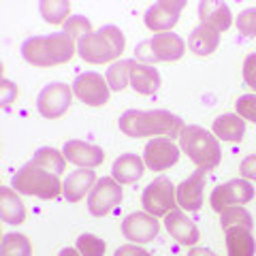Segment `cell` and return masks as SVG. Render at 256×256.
Segmentation results:
<instances>
[{
	"mask_svg": "<svg viewBox=\"0 0 256 256\" xmlns=\"http://www.w3.org/2000/svg\"><path fill=\"white\" fill-rule=\"evenodd\" d=\"M124 52V34L118 26H102L77 41V54L90 64H107Z\"/></svg>",
	"mask_w": 256,
	"mask_h": 256,
	"instance_id": "3",
	"label": "cell"
},
{
	"mask_svg": "<svg viewBox=\"0 0 256 256\" xmlns=\"http://www.w3.org/2000/svg\"><path fill=\"white\" fill-rule=\"evenodd\" d=\"M73 94L88 107H102L109 100V84L98 73H82L73 84Z\"/></svg>",
	"mask_w": 256,
	"mask_h": 256,
	"instance_id": "11",
	"label": "cell"
},
{
	"mask_svg": "<svg viewBox=\"0 0 256 256\" xmlns=\"http://www.w3.org/2000/svg\"><path fill=\"white\" fill-rule=\"evenodd\" d=\"M0 256H32L30 239L22 233H9L2 237Z\"/></svg>",
	"mask_w": 256,
	"mask_h": 256,
	"instance_id": "29",
	"label": "cell"
},
{
	"mask_svg": "<svg viewBox=\"0 0 256 256\" xmlns=\"http://www.w3.org/2000/svg\"><path fill=\"white\" fill-rule=\"evenodd\" d=\"M180 148L196 164L198 171H210L220 164V143L201 126H184L180 132Z\"/></svg>",
	"mask_w": 256,
	"mask_h": 256,
	"instance_id": "4",
	"label": "cell"
},
{
	"mask_svg": "<svg viewBox=\"0 0 256 256\" xmlns=\"http://www.w3.org/2000/svg\"><path fill=\"white\" fill-rule=\"evenodd\" d=\"M186 6V0H158L146 11V26L154 32H169L180 22V13Z\"/></svg>",
	"mask_w": 256,
	"mask_h": 256,
	"instance_id": "12",
	"label": "cell"
},
{
	"mask_svg": "<svg viewBox=\"0 0 256 256\" xmlns=\"http://www.w3.org/2000/svg\"><path fill=\"white\" fill-rule=\"evenodd\" d=\"M11 188L15 192H22V194L38 196V198L50 201V198L60 196V192H64V184H60L58 175L26 164L13 175Z\"/></svg>",
	"mask_w": 256,
	"mask_h": 256,
	"instance_id": "5",
	"label": "cell"
},
{
	"mask_svg": "<svg viewBox=\"0 0 256 256\" xmlns=\"http://www.w3.org/2000/svg\"><path fill=\"white\" fill-rule=\"evenodd\" d=\"M237 116L244 120H250V122L256 124V94H244L239 96L235 102Z\"/></svg>",
	"mask_w": 256,
	"mask_h": 256,
	"instance_id": "33",
	"label": "cell"
},
{
	"mask_svg": "<svg viewBox=\"0 0 256 256\" xmlns=\"http://www.w3.org/2000/svg\"><path fill=\"white\" fill-rule=\"evenodd\" d=\"M77 250L82 256H105L107 244L92 233H84L77 237Z\"/></svg>",
	"mask_w": 256,
	"mask_h": 256,
	"instance_id": "31",
	"label": "cell"
},
{
	"mask_svg": "<svg viewBox=\"0 0 256 256\" xmlns=\"http://www.w3.org/2000/svg\"><path fill=\"white\" fill-rule=\"evenodd\" d=\"M164 226L169 230V235L182 246L194 248L198 242V228L190 218H186L180 210H173L164 216Z\"/></svg>",
	"mask_w": 256,
	"mask_h": 256,
	"instance_id": "17",
	"label": "cell"
},
{
	"mask_svg": "<svg viewBox=\"0 0 256 256\" xmlns=\"http://www.w3.org/2000/svg\"><path fill=\"white\" fill-rule=\"evenodd\" d=\"M58 256H82V254H79L77 248H64V250H60Z\"/></svg>",
	"mask_w": 256,
	"mask_h": 256,
	"instance_id": "40",
	"label": "cell"
},
{
	"mask_svg": "<svg viewBox=\"0 0 256 256\" xmlns=\"http://www.w3.org/2000/svg\"><path fill=\"white\" fill-rule=\"evenodd\" d=\"M188 256H218V254L212 252V250H207V248H190Z\"/></svg>",
	"mask_w": 256,
	"mask_h": 256,
	"instance_id": "39",
	"label": "cell"
},
{
	"mask_svg": "<svg viewBox=\"0 0 256 256\" xmlns=\"http://www.w3.org/2000/svg\"><path fill=\"white\" fill-rule=\"evenodd\" d=\"M188 45H190V52L194 56H210L218 50L220 45V32L214 30L210 26L201 24L198 28L192 30V34L188 38Z\"/></svg>",
	"mask_w": 256,
	"mask_h": 256,
	"instance_id": "23",
	"label": "cell"
},
{
	"mask_svg": "<svg viewBox=\"0 0 256 256\" xmlns=\"http://www.w3.org/2000/svg\"><path fill=\"white\" fill-rule=\"evenodd\" d=\"M122 186L114 180V178H100L94 184V188L88 196V212H90L94 218H102L107 216L114 207H118L122 203Z\"/></svg>",
	"mask_w": 256,
	"mask_h": 256,
	"instance_id": "9",
	"label": "cell"
},
{
	"mask_svg": "<svg viewBox=\"0 0 256 256\" xmlns=\"http://www.w3.org/2000/svg\"><path fill=\"white\" fill-rule=\"evenodd\" d=\"M244 82L256 92V54H248L244 60Z\"/></svg>",
	"mask_w": 256,
	"mask_h": 256,
	"instance_id": "35",
	"label": "cell"
},
{
	"mask_svg": "<svg viewBox=\"0 0 256 256\" xmlns=\"http://www.w3.org/2000/svg\"><path fill=\"white\" fill-rule=\"evenodd\" d=\"M64 32H66L70 38H75V41H82L86 34H90L94 30H92V24L88 18H84V15H73V18H68L64 22Z\"/></svg>",
	"mask_w": 256,
	"mask_h": 256,
	"instance_id": "32",
	"label": "cell"
},
{
	"mask_svg": "<svg viewBox=\"0 0 256 256\" xmlns=\"http://www.w3.org/2000/svg\"><path fill=\"white\" fill-rule=\"evenodd\" d=\"M143 171H146V162L137 154H122L114 166H111V175L118 184H134L141 180Z\"/></svg>",
	"mask_w": 256,
	"mask_h": 256,
	"instance_id": "21",
	"label": "cell"
},
{
	"mask_svg": "<svg viewBox=\"0 0 256 256\" xmlns=\"http://www.w3.org/2000/svg\"><path fill=\"white\" fill-rule=\"evenodd\" d=\"M77 45L75 38H70L66 32H54V34H43V36H30L22 45V56L24 60L30 62L32 66H58V64L68 62L75 56Z\"/></svg>",
	"mask_w": 256,
	"mask_h": 256,
	"instance_id": "2",
	"label": "cell"
},
{
	"mask_svg": "<svg viewBox=\"0 0 256 256\" xmlns=\"http://www.w3.org/2000/svg\"><path fill=\"white\" fill-rule=\"evenodd\" d=\"M141 203H143V210L148 214H152L154 218L166 216L178 207V188L171 184V180L156 178L146 190H143Z\"/></svg>",
	"mask_w": 256,
	"mask_h": 256,
	"instance_id": "7",
	"label": "cell"
},
{
	"mask_svg": "<svg viewBox=\"0 0 256 256\" xmlns=\"http://www.w3.org/2000/svg\"><path fill=\"white\" fill-rule=\"evenodd\" d=\"M186 54V45L175 32H160L154 34L150 41H141L134 47V56L143 64L150 62H175L182 60V56Z\"/></svg>",
	"mask_w": 256,
	"mask_h": 256,
	"instance_id": "6",
	"label": "cell"
},
{
	"mask_svg": "<svg viewBox=\"0 0 256 256\" xmlns=\"http://www.w3.org/2000/svg\"><path fill=\"white\" fill-rule=\"evenodd\" d=\"M252 198H254L252 184L242 178V180H230L226 184H222V186L214 188L210 201H212V210L222 214L228 207L244 205L248 201H252Z\"/></svg>",
	"mask_w": 256,
	"mask_h": 256,
	"instance_id": "10",
	"label": "cell"
},
{
	"mask_svg": "<svg viewBox=\"0 0 256 256\" xmlns=\"http://www.w3.org/2000/svg\"><path fill=\"white\" fill-rule=\"evenodd\" d=\"M122 233L134 244H150L160 233V222L148 212H134L122 222Z\"/></svg>",
	"mask_w": 256,
	"mask_h": 256,
	"instance_id": "13",
	"label": "cell"
},
{
	"mask_svg": "<svg viewBox=\"0 0 256 256\" xmlns=\"http://www.w3.org/2000/svg\"><path fill=\"white\" fill-rule=\"evenodd\" d=\"M114 256H152V254L146 252V250H143V248H139V246L126 244V246H120Z\"/></svg>",
	"mask_w": 256,
	"mask_h": 256,
	"instance_id": "38",
	"label": "cell"
},
{
	"mask_svg": "<svg viewBox=\"0 0 256 256\" xmlns=\"http://www.w3.org/2000/svg\"><path fill=\"white\" fill-rule=\"evenodd\" d=\"M43 20L50 24H64L70 18V2L68 0H41L38 4Z\"/></svg>",
	"mask_w": 256,
	"mask_h": 256,
	"instance_id": "27",
	"label": "cell"
},
{
	"mask_svg": "<svg viewBox=\"0 0 256 256\" xmlns=\"http://www.w3.org/2000/svg\"><path fill=\"white\" fill-rule=\"evenodd\" d=\"M220 226L224 228V233H226L228 228H237V226H242V228H250L254 226V222H252V216L248 210H244V207H228V210H224L220 214Z\"/></svg>",
	"mask_w": 256,
	"mask_h": 256,
	"instance_id": "28",
	"label": "cell"
},
{
	"mask_svg": "<svg viewBox=\"0 0 256 256\" xmlns=\"http://www.w3.org/2000/svg\"><path fill=\"white\" fill-rule=\"evenodd\" d=\"M0 218L6 224H22L26 220V207L9 186H0Z\"/></svg>",
	"mask_w": 256,
	"mask_h": 256,
	"instance_id": "22",
	"label": "cell"
},
{
	"mask_svg": "<svg viewBox=\"0 0 256 256\" xmlns=\"http://www.w3.org/2000/svg\"><path fill=\"white\" fill-rule=\"evenodd\" d=\"M244 132H246V122L237 114H224L218 120H214V134L222 141L239 143L244 139Z\"/></svg>",
	"mask_w": 256,
	"mask_h": 256,
	"instance_id": "24",
	"label": "cell"
},
{
	"mask_svg": "<svg viewBox=\"0 0 256 256\" xmlns=\"http://www.w3.org/2000/svg\"><path fill=\"white\" fill-rule=\"evenodd\" d=\"M180 160V148L171 139H152L146 152H143V162L150 171H166Z\"/></svg>",
	"mask_w": 256,
	"mask_h": 256,
	"instance_id": "14",
	"label": "cell"
},
{
	"mask_svg": "<svg viewBox=\"0 0 256 256\" xmlns=\"http://www.w3.org/2000/svg\"><path fill=\"white\" fill-rule=\"evenodd\" d=\"M226 252L228 256H254L256 244L250 228H228L226 230Z\"/></svg>",
	"mask_w": 256,
	"mask_h": 256,
	"instance_id": "25",
	"label": "cell"
},
{
	"mask_svg": "<svg viewBox=\"0 0 256 256\" xmlns=\"http://www.w3.org/2000/svg\"><path fill=\"white\" fill-rule=\"evenodd\" d=\"M162 86V77L152 64H139L130 60V88L139 94H154Z\"/></svg>",
	"mask_w": 256,
	"mask_h": 256,
	"instance_id": "18",
	"label": "cell"
},
{
	"mask_svg": "<svg viewBox=\"0 0 256 256\" xmlns=\"http://www.w3.org/2000/svg\"><path fill=\"white\" fill-rule=\"evenodd\" d=\"M98 182L96 180V171L94 169H79V171H73L64 180V198L70 203H77L88 194L92 192L94 184Z\"/></svg>",
	"mask_w": 256,
	"mask_h": 256,
	"instance_id": "20",
	"label": "cell"
},
{
	"mask_svg": "<svg viewBox=\"0 0 256 256\" xmlns=\"http://www.w3.org/2000/svg\"><path fill=\"white\" fill-rule=\"evenodd\" d=\"M237 28L244 36H256V6L244 9L237 15Z\"/></svg>",
	"mask_w": 256,
	"mask_h": 256,
	"instance_id": "34",
	"label": "cell"
},
{
	"mask_svg": "<svg viewBox=\"0 0 256 256\" xmlns=\"http://www.w3.org/2000/svg\"><path fill=\"white\" fill-rule=\"evenodd\" d=\"M205 190V171H194L188 180L178 186V205L186 212H198L203 205Z\"/></svg>",
	"mask_w": 256,
	"mask_h": 256,
	"instance_id": "16",
	"label": "cell"
},
{
	"mask_svg": "<svg viewBox=\"0 0 256 256\" xmlns=\"http://www.w3.org/2000/svg\"><path fill=\"white\" fill-rule=\"evenodd\" d=\"M120 130L130 139L141 137H166L175 139L184 130V122L169 114L164 109H152V111H139V109H128L120 116Z\"/></svg>",
	"mask_w": 256,
	"mask_h": 256,
	"instance_id": "1",
	"label": "cell"
},
{
	"mask_svg": "<svg viewBox=\"0 0 256 256\" xmlns=\"http://www.w3.org/2000/svg\"><path fill=\"white\" fill-rule=\"evenodd\" d=\"M73 100V88L66 86L64 82H54L45 86L36 96V111L45 120H56L66 114Z\"/></svg>",
	"mask_w": 256,
	"mask_h": 256,
	"instance_id": "8",
	"label": "cell"
},
{
	"mask_svg": "<svg viewBox=\"0 0 256 256\" xmlns=\"http://www.w3.org/2000/svg\"><path fill=\"white\" fill-rule=\"evenodd\" d=\"M15 94H18V90H15V84L9 82V79H2V107L4 109H9L13 105Z\"/></svg>",
	"mask_w": 256,
	"mask_h": 256,
	"instance_id": "37",
	"label": "cell"
},
{
	"mask_svg": "<svg viewBox=\"0 0 256 256\" xmlns=\"http://www.w3.org/2000/svg\"><path fill=\"white\" fill-rule=\"evenodd\" d=\"M107 84L109 90L122 92L130 84V60H120L111 64V68H107Z\"/></svg>",
	"mask_w": 256,
	"mask_h": 256,
	"instance_id": "30",
	"label": "cell"
},
{
	"mask_svg": "<svg viewBox=\"0 0 256 256\" xmlns=\"http://www.w3.org/2000/svg\"><path fill=\"white\" fill-rule=\"evenodd\" d=\"M239 173H242L244 180H256V154L248 156L242 160V166H239Z\"/></svg>",
	"mask_w": 256,
	"mask_h": 256,
	"instance_id": "36",
	"label": "cell"
},
{
	"mask_svg": "<svg viewBox=\"0 0 256 256\" xmlns=\"http://www.w3.org/2000/svg\"><path fill=\"white\" fill-rule=\"evenodd\" d=\"M62 154L66 158V162H73L75 166H82V169H94V166L102 164V160H105V152L98 146H92V143H86L79 139L64 143Z\"/></svg>",
	"mask_w": 256,
	"mask_h": 256,
	"instance_id": "15",
	"label": "cell"
},
{
	"mask_svg": "<svg viewBox=\"0 0 256 256\" xmlns=\"http://www.w3.org/2000/svg\"><path fill=\"white\" fill-rule=\"evenodd\" d=\"M198 18H201V24L210 26L218 32H224L230 28V6L226 2H220V0H203L198 4Z\"/></svg>",
	"mask_w": 256,
	"mask_h": 256,
	"instance_id": "19",
	"label": "cell"
},
{
	"mask_svg": "<svg viewBox=\"0 0 256 256\" xmlns=\"http://www.w3.org/2000/svg\"><path fill=\"white\" fill-rule=\"evenodd\" d=\"M28 164L36 166V169H43V171H50L54 175H60L64 171V166H66V158L54 148H41L34 152V156H32Z\"/></svg>",
	"mask_w": 256,
	"mask_h": 256,
	"instance_id": "26",
	"label": "cell"
}]
</instances>
